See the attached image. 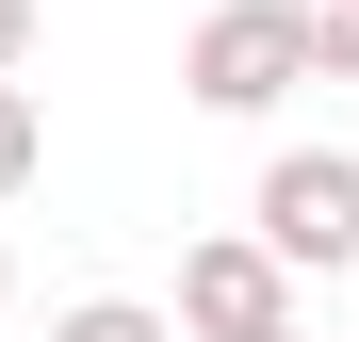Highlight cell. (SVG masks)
I'll use <instances>...</instances> for the list:
<instances>
[{"mask_svg": "<svg viewBox=\"0 0 359 342\" xmlns=\"http://www.w3.org/2000/svg\"><path fill=\"white\" fill-rule=\"evenodd\" d=\"M180 326H196V342H278V326H294V261L262 245V228L180 245Z\"/></svg>", "mask_w": 359, "mask_h": 342, "instance_id": "3", "label": "cell"}, {"mask_svg": "<svg viewBox=\"0 0 359 342\" xmlns=\"http://www.w3.org/2000/svg\"><path fill=\"white\" fill-rule=\"evenodd\" d=\"M180 82H196V114H278L294 82H311L294 0H212V17H196V49H180Z\"/></svg>", "mask_w": 359, "mask_h": 342, "instance_id": "1", "label": "cell"}, {"mask_svg": "<svg viewBox=\"0 0 359 342\" xmlns=\"http://www.w3.org/2000/svg\"><path fill=\"white\" fill-rule=\"evenodd\" d=\"M33 66V0H0V82H17Z\"/></svg>", "mask_w": 359, "mask_h": 342, "instance_id": "7", "label": "cell"}, {"mask_svg": "<svg viewBox=\"0 0 359 342\" xmlns=\"http://www.w3.org/2000/svg\"><path fill=\"white\" fill-rule=\"evenodd\" d=\"M294 33H311V82H359V0H294Z\"/></svg>", "mask_w": 359, "mask_h": 342, "instance_id": "6", "label": "cell"}, {"mask_svg": "<svg viewBox=\"0 0 359 342\" xmlns=\"http://www.w3.org/2000/svg\"><path fill=\"white\" fill-rule=\"evenodd\" d=\"M33 163H49V114H33V82H0V196H33Z\"/></svg>", "mask_w": 359, "mask_h": 342, "instance_id": "5", "label": "cell"}, {"mask_svg": "<svg viewBox=\"0 0 359 342\" xmlns=\"http://www.w3.org/2000/svg\"><path fill=\"white\" fill-rule=\"evenodd\" d=\"M49 342H180L147 294H82V310H49Z\"/></svg>", "mask_w": 359, "mask_h": 342, "instance_id": "4", "label": "cell"}, {"mask_svg": "<svg viewBox=\"0 0 359 342\" xmlns=\"http://www.w3.org/2000/svg\"><path fill=\"white\" fill-rule=\"evenodd\" d=\"M278 342H294V326H278Z\"/></svg>", "mask_w": 359, "mask_h": 342, "instance_id": "8", "label": "cell"}, {"mask_svg": "<svg viewBox=\"0 0 359 342\" xmlns=\"http://www.w3.org/2000/svg\"><path fill=\"white\" fill-rule=\"evenodd\" d=\"M262 245L294 277H359V147H278L262 163Z\"/></svg>", "mask_w": 359, "mask_h": 342, "instance_id": "2", "label": "cell"}]
</instances>
